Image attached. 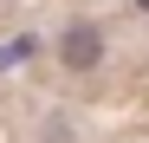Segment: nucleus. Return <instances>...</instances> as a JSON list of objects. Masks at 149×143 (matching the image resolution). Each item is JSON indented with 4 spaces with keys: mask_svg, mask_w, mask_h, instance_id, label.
Here are the masks:
<instances>
[{
    "mask_svg": "<svg viewBox=\"0 0 149 143\" xmlns=\"http://www.w3.org/2000/svg\"><path fill=\"white\" fill-rule=\"evenodd\" d=\"M136 7H143V13H149V0H136Z\"/></svg>",
    "mask_w": 149,
    "mask_h": 143,
    "instance_id": "2",
    "label": "nucleus"
},
{
    "mask_svg": "<svg viewBox=\"0 0 149 143\" xmlns=\"http://www.w3.org/2000/svg\"><path fill=\"white\" fill-rule=\"evenodd\" d=\"M58 59H65V72H91L97 59H104V33H97L91 20L65 26V39H58Z\"/></svg>",
    "mask_w": 149,
    "mask_h": 143,
    "instance_id": "1",
    "label": "nucleus"
}]
</instances>
